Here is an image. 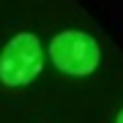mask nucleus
<instances>
[{
	"instance_id": "1",
	"label": "nucleus",
	"mask_w": 123,
	"mask_h": 123,
	"mask_svg": "<svg viewBox=\"0 0 123 123\" xmlns=\"http://www.w3.org/2000/svg\"><path fill=\"white\" fill-rule=\"evenodd\" d=\"M44 54L33 33L14 35L0 54V81L7 86H26L42 72Z\"/></svg>"
},
{
	"instance_id": "2",
	"label": "nucleus",
	"mask_w": 123,
	"mask_h": 123,
	"mask_svg": "<svg viewBox=\"0 0 123 123\" xmlns=\"http://www.w3.org/2000/svg\"><path fill=\"white\" fill-rule=\"evenodd\" d=\"M49 56L56 68L70 77L93 74L100 65V47L81 30H65L56 35L49 47Z\"/></svg>"
},
{
	"instance_id": "3",
	"label": "nucleus",
	"mask_w": 123,
	"mask_h": 123,
	"mask_svg": "<svg viewBox=\"0 0 123 123\" xmlns=\"http://www.w3.org/2000/svg\"><path fill=\"white\" fill-rule=\"evenodd\" d=\"M114 123H123V109L118 111V116H116V121H114Z\"/></svg>"
}]
</instances>
